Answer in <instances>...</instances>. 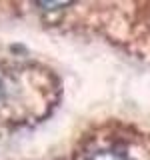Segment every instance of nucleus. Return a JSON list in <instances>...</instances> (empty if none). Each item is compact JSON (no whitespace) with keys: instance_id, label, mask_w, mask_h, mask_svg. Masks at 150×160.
<instances>
[{"instance_id":"1","label":"nucleus","mask_w":150,"mask_h":160,"mask_svg":"<svg viewBox=\"0 0 150 160\" xmlns=\"http://www.w3.org/2000/svg\"><path fill=\"white\" fill-rule=\"evenodd\" d=\"M92 160H126V156L118 150H100L98 154L92 156Z\"/></svg>"}]
</instances>
